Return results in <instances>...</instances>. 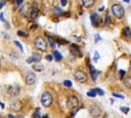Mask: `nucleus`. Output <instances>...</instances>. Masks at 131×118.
<instances>
[{
    "mask_svg": "<svg viewBox=\"0 0 131 118\" xmlns=\"http://www.w3.org/2000/svg\"><path fill=\"white\" fill-rule=\"evenodd\" d=\"M27 63H29V64H30V63H35V61H34L33 58L31 57L30 59H28V60H27Z\"/></svg>",
    "mask_w": 131,
    "mask_h": 118,
    "instance_id": "nucleus-33",
    "label": "nucleus"
},
{
    "mask_svg": "<svg viewBox=\"0 0 131 118\" xmlns=\"http://www.w3.org/2000/svg\"><path fill=\"white\" fill-rule=\"evenodd\" d=\"M32 58H33V60L35 61V63H38V62L41 61V55H40L39 54H36V52H33Z\"/></svg>",
    "mask_w": 131,
    "mask_h": 118,
    "instance_id": "nucleus-19",
    "label": "nucleus"
},
{
    "mask_svg": "<svg viewBox=\"0 0 131 118\" xmlns=\"http://www.w3.org/2000/svg\"><path fill=\"white\" fill-rule=\"evenodd\" d=\"M120 110L122 111V112H124L125 114H127L129 112V108H125V107H120Z\"/></svg>",
    "mask_w": 131,
    "mask_h": 118,
    "instance_id": "nucleus-27",
    "label": "nucleus"
},
{
    "mask_svg": "<svg viewBox=\"0 0 131 118\" xmlns=\"http://www.w3.org/2000/svg\"><path fill=\"white\" fill-rule=\"evenodd\" d=\"M34 118H40V115H39V110H37V112L34 114Z\"/></svg>",
    "mask_w": 131,
    "mask_h": 118,
    "instance_id": "nucleus-34",
    "label": "nucleus"
},
{
    "mask_svg": "<svg viewBox=\"0 0 131 118\" xmlns=\"http://www.w3.org/2000/svg\"><path fill=\"white\" fill-rule=\"evenodd\" d=\"M17 35H18V36H23V37H27V36H28L27 34H25V33L23 32V31H17Z\"/></svg>",
    "mask_w": 131,
    "mask_h": 118,
    "instance_id": "nucleus-31",
    "label": "nucleus"
},
{
    "mask_svg": "<svg viewBox=\"0 0 131 118\" xmlns=\"http://www.w3.org/2000/svg\"><path fill=\"white\" fill-rule=\"evenodd\" d=\"M124 85L128 89H131V77H127L124 79Z\"/></svg>",
    "mask_w": 131,
    "mask_h": 118,
    "instance_id": "nucleus-17",
    "label": "nucleus"
},
{
    "mask_svg": "<svg viewBox=\"0 0 131 118\" xmlns=\"http://www.w3.org/2000/svg\"><path fill=\"white\" fill-rule=\"evenodd\" d=\"M4 3H5L4 1H0V9H1V8H2V6L4 5Z\"/></svg>",
    "mask_w": 131,
    "mask_h": 118,
    "instance_id": "nucleus-37",
    "label": "nucleus"
},
{
    "mask_svg": "<svg viewBox=\"0 0 131 118\" xmlns=\"http://www.w3.org/2000/svg\"><path fill=\"white\" fill-rule=\"evenodd\" d=\"M90 20H91V23L93 25V27H97V25H98V14H92L91 15H90Z\"/></svg>",
    "mask_w": 131,
    "mask_h": 118,
    "instance_id": "nucleus-12",
    "label": "nucleus"
},
{
    "mask_svg": "<svg viewBox=\"0 0 131 118\" xmlns=\"http://www.w3.org/2000/svg\"><path fill=\"white\" fill-rule=\"evenodd\" d=\"M34 44H35V47L37 49H39V50H41V51L47 50V43H46V41L42 37H40V36L36 37L35 41H34Z\"/></svg>",
    "mask_w": 131,
    "mask_h": 118,
    "instance_id": "nucleus-3",
    "label": "nucleus"
},
{
    "mask_svg": "<svg viewBox=\"0 0 131 118\" xmlns=\"http://www.w3.org/2000/svg\"><path fill=\"white\" fill-rule=\"evenodd\" d=\"M89 112H90V114H91V116L93 118H96V117L99 116V114H100V109H99L97 106H92L91 108H90Z\"/></svg>",
    "mask_w": 131,
    "mask_h": 118,
    "instance_id": "nucleus-9",
    "label": "nucleus"
},
{
    "mask_svg": "<svg viewBox=\"0 0 131 118\" xmlns=\"http://www.w3.org/2000/svg\"><path fill=\"white\" fill-rule=\"evenodd\" d=\"M64 85L66 86V87H72L73 83H72L71 80H65V81H64Z\"/></svg>",
    "mask_w": 131,
    "mask_h": 118,
    "instance_id": "nucleus-20",
    "label": "nucleus"
},
{
    "mask_svg": "<svg viewBox=\"0 0 131 118\" xmlns=\"http://www.w3.org/2000/svg\"><path fill=\"white\" fill-rule=\"evenodd\" d=\"M14 44L17 45V47L21 49V51H24V49H23V45H22V44H21V43L18 42V41H17V40H15V41H14Z\"/></svg>",
    "mask_w": 131,
    "mask_h": 118,
    "instance_id": "nucleus-25",
    "label": "nucleus"
},
{
    "mask_svg": "<svg viewBox=\"0 0 131 118\" xmlns=\"http://www.w3.org/2000/svg\"><path fill=\"white\" fill-rule=\"evenodd\" d=\"M94 91H95V92H96V95H105V91H102L101 88H95Z\"/></svg>",
    "mask_w": 131,
    "mask_h": 118,
    "instance_id": "nucleus-23",
    "label": "nucleus"
},
{
    "mask_svg": "<svg viewBox=\"0 0 131 118\" xmlns=\"http://www.w3.org/2000/svg\"><path fill=\"white\" fill-rule=\"evenodd\" d=\"M25 81H26V83L28 85H32L35 83L36 81V75L34 72H27L26 75H25Z\"/></svg>",
    "mask_w": 131,
    "mask_h": 118,
    "instance_id": "nucleus-7",
    "label": "nucleus"
},
{
    "mask_svg": "<svg viewBox=\"0 0 131 118\" xmlns=\"http://www.w3.org/2000/svg\"><path fill=\"white\" fill-rule=\"evenodd\" d=\"M46 60L49 61V62L52 61V60H53V55H51V54H47V55H46Z\"/></svg>",
    "mask_w": 131,
    "mask_h": 118,
    "instance_id": "nucleus-32",
    "label": "nucleus"
},
{
    "mask_svg": "<svg viewBox=\"0 0 131 118\" xmlns=\"http://www.w3.org/2000/svg\"><path fill=\"white\" fill-rule=\"evenodd\" d=\"M30 15H31V18H37V15H38V8L33 7L32 9H31Z\"/></svg>",
    "mask_w": 131,
    "mask_h": 118,
    "instance_id": "nucleus-15",
    "label": "nucleus"
},
{
    "mask_svg": "<svg viewBox=\"0 0 131 118\" xmlns=\"http://www.w3.org/2000/svg\"><path fill=\"white\" fill-rule=\"evenodd\" d=\"M33 69L36 70V71H38V72H41V71L44 70V67H43V65H40V64L35 63V64L33 65Z\"/></svg>",
    "mask_w": 131,
    "mask_h": 118,
    "instance_id": "nucleus-16",
    "label": "nucleus"
},
{
    "mask_svg": "<svg viewBox=\"0 0 131 118\" xmlns=\"http://www.w3.org/2000/svg\"><path fill=\"white\" fill-rule=\"evenodd\" d=\"M71 51L73 52V54L76 55V57H81V52H80V47L76 44H72L71 45Z\"/></svg>",
    "mask_w": 131,
    "mask_h": 118,
    "instance_id": "nucleus-10",
    "label": "nucleus"
},
{
    "mask_svg": "<svg viewBox=\"0 0 131 118\" xmlns=\"http://www.w3.org/2000/svg\"><path fill=\"white\" fill-rule=\"evenodd\" d=\"M10 108L12 111H14V112H17V111H20L22 109V103L20 101H13L12 103L10 104Z\"/></svg>",
    "mask_w": 131,
    "mask_h": 118,
    "instance_id": "nucleus-8",
    "label": "nucleus"
},
{
    "mask_svg": "<svg viewBox=\"0 0 131 118\" xmlns=\"http://www.w3.org/2000/svg\"><path fill=\"white\" fill-rule=\"evenodd\" d=\"M100 39H101V38H100V36L96 34V35H95V42H97L98 40H100Z\"/></svg>",
    "mask_w": 131,
    "mask_h": 118,
    "instance_id": "nucleus-35",
    "label": "nucleus"
},
{
    "mask_svg": "<svg viewBox=\"0 0 131 118\" xmlns=\"http://www.w3.org/2000/svg\"><path fill=\"white\" fill-rule=\"evenodd\" d=\"M53 12H54L55 15H57V17H60V15H61V14H64V10L61 7H55L53 9Z\"/></svg>",
    "mask_w": 131,
    "mask_h": 118,
    "instance_id": "nucleus-18",
    "label": "nucleus"
},
{
    "mask_svg": "<svg viewBox=\"0 0 131 118\" xmlns=\"http://www.w3.org/2000/svg\"><path fill=\"white\" fill-rule=\"evenodd\" d=\"M87 95H88V97H91V98H94V97H96V92H95L94 89H92V91L87 92Z\"/></svg>",
    "mask_w": 131,
    "mask_h": 118,
    "instance_id": "nucleus-21",
    "label": "nucleus"
},
{
    "mask_svg": "<svg viewBox=\"0 0 131 118\" xmlns=\"http://www.w3.org/2000/svg\"><path fill=\"white\" fill-rule=\"evenodd\" d=\"M111 23V18H110V17H109V15H107V17H105V25H109Z\"/></svg>",
    "mask_w": 131,
    "mask_h": 118,
    "instance_id": "nucleus-30",
    "label": "nucleus"
},
{
    "mask_svg": "<svg viewBox=\"0 0 131 118\" xmlns=\"http://www.w3.org/2000/svg\"><path fill=\"white\" fill-rule=\"evenodd\" d=\"M89 72H90V76H91V78L93 81H95L96 79H97V72H96L95 68L92 66V65H89Z\"/></svg>",
    "mask_w": 131,
    "mask_h": 118,
    "instance_id": "nucleus-11",
    "label": "nucleus"
},
{
    "mask_svg": "<svg viewBox=\"0 0 131 118\" xmlns=\"http://www.w3.org/2000/svg\"><path fill=\"white\" fill-rule=\"evenodd\" d=\"M48 41H49V43H50V46L52 48H54L55 47V42H54V40L52 39V37H49L48 36Z\"/></svg>",
    "mask_w": 131,
    "mask_h": 118,
    "instance_id": "nucleus-22",
    "label": "nucleus"
},
{
    "mask_svg": "<svg viewBox=\"0 0 131 118\" xmlns=\"http://www.w3.org/2000/svg\"><path fill=\"white\" fill-rule=\"evenodd\" d=\"M22 3H23V1L21 0V1H17V4H22Z\"/></svg>",
    "mask_w": 131,
    "mask_h": 118,
    "instance_id": "nucleus-41",
    "label": "nucleus"
},
{
    "mask_svg": "<svg viewBox=\"0 0 131 118\" xmlns=\"http://www.w3.org/2000/svg\"><path fill=\"white\" fill-rule=\"evenodd\" d=\"M130 11H131V5H130Z\"/></svg>",
    "mask_w": 131,
    "mask_h": 118,
    "instance_id": "nucleus-43",
    "label": "nucleus"
},
{
    "mask_svg": "<svg viewBox=\"0 0 131 118\" xmlns=\"http://www.w3.org/2000/svg\"><path fill=\"white\" fill-rule=\"evenodd\" d=\"M124 33H125V35L127 37H131V31L129 28H125V29H124Z\"/></svg>",
    "mask_w": 131,
    "mask_h": 118,
    "instance_id": "nucleus-24",
    "label": "nucleus"
},
{
    "mask_svg": "<svg viewBox=\"0 0 131 118\" xmlns=\"http://www.w3.org/2000/svg\"><path fill=\"white\" fill-rule=\"evenodd\" d=\"M20 91H21V88H20V86L17 84L9 85L7 87V92L11 97H17V95H20Z\"/></svg>",
    "mask_w": 131,
    "mask_h": 118,
    "instance_id": "nucleus-6",
    "label": "nucleus"
},
{
    "mask_svg": "<svg viewBox=\"0 0 131 118\" xmlns=\"http://www.w3.org/2000/svg\"><path fill=\"white\" fill-rule=\"evenodd\" d=\"M0 118H2V117H1V116H0Z\"/></svg>",
    "mask_w": 131,
    "mask_h": 118,
    "instance_id": "nucleus-45",
    "label": "nucleus"
},
{
    "mask_svg": "<svg viewBox=\"0 0 131 118\" xmlns=\"http://www.w3.org/2000/svg\"><path fill=\"white\" fill-rule=\"evenodd\" d=\"M0 20H1V21H3V22H4V18H3V14H0Z\"/></svg>",
    "mask_w": 131,
    "mask_h": 118,
    "instance_id": "nucleus-38",
    "label": "nucleus"
},
{
    "mask_svg": "<svg viewBox=\"0 0 131 118\" xmlns=\"http://www.w3.org/2000/svg\"><path fill=\"white\" fill-rule=\"evenodd\" d=\"M0 106H1V108H4V107H5V105L3 104V103H1V102H0Z\"/></svg>",
    "mask_w": 131,
    "mask_h": 118,
    "instance_id": "nucleus-39",
    "label": "nucleus"
},
{
    "mask_svg": "<svg viewBox=\"0 0 131 118\" xmlns=\"http://www.w3.org/2000/svg\"><path fill=\"white\" fill-rule=\"evenodd\" d=\"M113 97H115V98H119V99H124V95H120V94H117V92H113Z\"/></svg>",
    "mask_w": 131,
    "mask_h": 118,
    "instance_id": "nucleus-26",
    "label": "nucleus"
},
{
    "mask_svg": "<svg viewBox=\"0 0 131 118\" xmlns=\"http://www.w3.org/2000/svg\"><path fill=\"white\" fill-rule=\"evenodd\" d=\"M119 74H120V79H123V77L125 76L126 72H125L124 70H120V71H119Z\"/></svg>",
    "mask_w": 131,
    "mask_h": 118,
    "instance_id": "nucleus-28",
    "label": "nucleus"
},
{
    "mask_svg": "<svg viewBox=\"0 0 131 118\" xmlns=\"http://www.w3.org/2000/svg\"><path fill=\"white\" fill-rule=\"evenodd\" d=\"M40 101H41V104L43 105V107L49 108L52 105V103H53V97H52V95L49 91H44L41 95Z\"/></svg>",
    "mask_w": 131,
    "mask_h": 118,
    "instance_id": "nucleus-1",
    "label": "nucleus"
},
{
    "mask_svg": "<svg viewBox=\"0 0 131 118\" xmlns=\"http://www.w3.org/2000/svg\"><path fill=\"white\" fill-rule=\"evenodd\" d=\"M98 59H99V54H98L97 51H95V54H94V59H93V60H94V62H97Z\"/></svg>",
    "mask_w": 131,
    "mask_h": 118,
    "instance_id": "nucleus-29",
    "label": "nucleus"
},
{
    "mask_svg": "<svg viewBox=\"0 0 131 118\" xmlns=\"http://www.w3.org/2000/svg\"><path fill=\"white\" fill-rule=\"evenodd\" d=\"M78 105H79V101H78L77 97H75V95H71V97L68 98L67 106L70 108V109H75V108L78 107Z\"/></svg>",
    "mask_w": 131,
    "mask_h": 118,
    "instance_id": "nucleus-5",
    "label": "nucleus"
},
{
    "mask_svg": "<svg viewBox=\"0 0 131 118\" xmlns=\"http://www.w3.org/2000/svg\"><path fill=\"white\" fill-rule=\"evenodd\" d=\"M53 57H54V60L57 61V62H61V60H63V55H61V52L57 51V50H54L53 51Z\"/></svg>",
    "mask_w": 131,
    "mask_h": 118,
    "instance_id": "nucleus-14",
    "label": "nucleus"
},
{
    "mask_svg": "<svg viewBox=\"0 0 131 118\" xmlns=\"http://www.w3.org/2000/svg\"><path fill=\"white\" fill-rule=\"evenodd\" d=\"M104 8L105 7H100V8H99V11H102V10H104Z\"/></svg>",
    "mask_w": 131,
    "mask_h": 118,
    "instance_id": "nucleus-42",
    "label": "nucleus"
},
{
    "mask_svg": "<svg viewBox=\"0 0 131 118\" xmlns=\"http://www.w3.org/2000/svg\"><path fill=\"white\" fill-rule=\"evenodd\" d=\"M94 3L95 2L93 1V0H84V1H82V5L86 8H90L94 5Z\"/></svg>",
    "mask_w": 131,
    "mask_h": 118,
    "instance_id": "nucleus-13",
    "label": "nucleus"
},
{
    "mask_svg": "<svg viewBox=\"0 0 131 118\" xmlns=\"http://www.w3.org/2000/svg\"><path fill=\"white\" fill-rule=\"evenodd\" d=\"M112 12L118 18H122L124 17V14H125V10H124L123 6L119 4V3H116V4L112 6Z\"/></svg>",
    "mask_w": 131,
    "mask_h": 118,
    "instance_id": "nucleus-2",
    "label": "nucleus"
},
{
    "mask_svg": "<svg viewBox=\"0 0 131 118\" xmlns=\"http://www.w3.org/2000/svg\"><path fill=\"white\" fill-rule=\"evenodd\" d=\"M74 77H75V79H76L78 82H80V83H85L87 81V79H88V77H87L85 72H83V71H81V70H76V71H75V72H74Z\"/></svg>",
    "mask_w": 131,
    "mask_h": 118,
    "instance_id": "nucleus-4",
    "label": "nucleus"
},
{
    "mask_svg": "<svg viewBox=\"0 0 131 118\" xmlns=\"http://www.w3.org/2000/svg\"><path fill=\"white\" fill-rule=\"evenodd\" d=\"M8 118H15V117H14V116H12L11 114H9V115H8Z\"/></svg>",
    "mask_w": 131,
    "mask_h": 118,
    "instance_id": "nucleus-40",
    "label": "nucleus"
},
{
    "mask_svg": "<svg viewBox=\"0 0 131 118\" xmlns=\"http://www.w3.org/2000/svg\"><path fill=\"white\" fill-rule=\"evenodd\" d=\"M61 5H63V6H65V5H67V0H61Z\"/></svg>",
    "mask_w": 131,
    "mask_h": 118,
    "instance_id": "nucleus-36",
    "label": "nucleus"
},
{
    "mask_svg": "<svg viewBox=\"0 0 131 118\" xmlns=\"http://www.w3.org/2000/svg\"><path fill=\"white\" fill-rule=\"evenodd\" d=\"M0 66H1V63H0Z\"/></svg>",
    "mask_w": 131,
    "mask_h": 118,
    "instance_id": "nucleus-44",
    "label": "nucleus"
}]
</instances>
